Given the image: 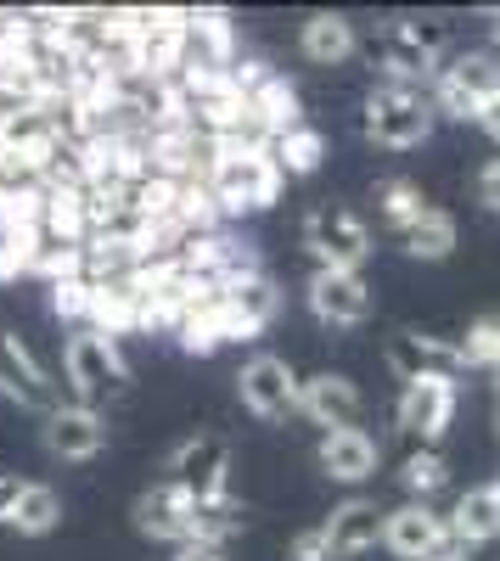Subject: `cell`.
<instances>
[{
    "label": "cell",
    "mask_w": 500,
    "mask_h": 561,
    "mask_svg": "<svg viewBox=\"0 0 500 561\" xmlns=\"http://www.w3.org/2000/svg\"><path fill=\"white\" fill-rule=\"evenodd\" d=\"M63 377H68L73 404H96L102 393H118L129 382V359L113 337L79 325V332H68V343H63Z\"/></svg>",
    "instance_id": "5b68a950"
},
{
    "label": "cell",
    "mask_w": 500,
    "mask_h": 561,
    "mask_svg": "<svg viewBox=\"0 0 500 561\" xmlns=\"http://www.w3.org/2000/svg\"><path fill=\"white\" fill-rule=\"evenodd\" d=\"M248 113H253V129L264 140H276L287 129H304V96H298V84L287 73H270L253 96H248Z\"/></svg>",
    "instance_id": "ffe728a7"
},
{
    "label": "cell",
    "mask_w": 500,
    "mask_h": 561,
    "mask_svg": "<svg viewBox=\"0 0 500 561\" xmlns=\"http://www.w3.org/2000/svg\"><path fill=\"white\" fill-rule=\"evenodd\" d=\"M287 561H332V550H327L321 528H304V534H293V545H287Z\"/></svg>",
    "instance_id": "d590c367"
},
{
    "label": "cell",
    "mask_w": 500,
    "mask_h": 561,
    "mask_svg": "<svg viewBox=\"0 0 500 561\" xmlns=\"http://www.w3.org/2000/svg\"><path fill=\"white\" fill-rule=\"evenodd\" d=\"M478 203H484L489 214H500V158H489L484 174H478Z\"/></svg>",
    "instance_id": "74e56055"
},
{
    "label": "cell",
    "mask_w": 500,
    "mask_h": 561,
    "mask_svg": "<svg viewBox=\"0 0 500 561\" xmlns=\"http://www.w3.org/2000/svg\"><path fill=\"white\" fill-rule=\"evenodd\" d=\"M450 51V23L444 18H394L383 45H377V79H405V84H433Z\"/></svg>",
    "instance_id": "7a4b0ae2"
},
{
    "label": "cell",
    "mask_w": 500,
    "mask_h": 561,
    "mask_svg": "<svg viewBox=\"0 0 500 561\" xmlns=\"http://www.w3.org/2000/svg\"><path fill=\"white\" fill-rule=\"evenodd\" d=\"M478 129H484V135L495 140V147H500V96H495V102H489V107L478 113Z\"/></svg>",
    "instance_id": "60d3db41"
},
{
    "label": "cell",
    "mask_w": 500,
    "mask_h": 561,
    "mask_svg": "<svg viewBox=\"0 0 500 561\" xmlns=\"http://www.w3.org/2000/svg\"><path fill=\"white\" fill-rule=\"evenodd\" d=\"M174 561H231V556L214 550V545H180V550H174Z\"/></svg>",
    "instance_id": "ab89813d"
},
{
    "label": "cell",
    "mask_w": 500,
    "mask_h": 561,
    "mask_svg": "<svg viewBox=\"0 0 500 561\" xmlns=\"http://www.w3.org/2000/svg\"><path fill=\"white\" fill-rule=\"evenodd\" d=\"M298 370L282 359V354H253L242 370H237V399L259 415V421H282L298 410Z\"/></svg>",
    "instance_id": "4fadbf2b"
},
{
    "label": "cell",
    "mask_w": 500,
    "mask_h": 561,
    "mask_svg": "<svg viewBox=\"0 0 500 561\" xmlns=\"http://www.w3.org/2000/svg\"><path fill=\"white\" fill-rule=\"evenodd\" d=\"M399 483H405V494H411V500L428 505L450 483V460L439 449H411V455H405V466H399Z\"/></svg>",
    "instance_id": "1f68e13d"
},
{
    "label": "cell",
    "mask_w": 500,
    "mask_h": 561,
    "mask_svg": "<svg viewBox=\"0 0 500 561\" xmlns=\"http://www.w3.org/2000/svg\"><path fill=\"white\" fill-rule=\"evenodd\" d=\"M84 325L118 343L129 332H141V304L124 293V280H113V287H90V320Z\"/></svg>",
    "instance_id": "484cf974"
},
{
    "label": "cell",
    "mask_w": 500,
    "mask_h": 561,
    "mask_svg": "<svg viewBox=\"0 0 500 561\" xmlns=\"http://www.w3.org/2000/svg\"><path fill=\"white\" fill-rule=\"evenodd\" d=\"M208 185H214V203L225 219H242V214H264L276 208L282 192H287V174L276 169L270 147L248 152V158H225V163H208Z\"/></svg>",
    "instance_id": "277c9868"
},
{
    "label": "cell",
    "mask_w": 500,
    "mask_h": 561,
    "mask_svg": "<svg viewBox=\"0 0 500 561\" xmlns=\"http://www.w3.org/2000/svg\"><path fill=\"white\" fill-rule=\"evenodd\" d=\"M0 203H7V185H0Z\"/></svg>",
    "instance_id": "bcb514c9"
},
{
    "label": "cell",
    "mask_w": 500,
    "mask_h": 561,
    "mask_svg": "<svg viewBox=\"0 0 500 561\" xmlns=\"http://www.w3.org/2000/svg\"><path fill=\"white\" fill-rule=\"evenodd\" d=\"M163 472H169V483H186L197 500H225L231 494V444L214 433H192L169 449Z\"/></svg>",
    "instance_id": "ba28073f"
},
{
    "label": "cell",
    "mask_w": 500,
    "mask_h": 561,
    "mask_svg": "<svg viewBox=\"0 0 500 561\" xmlns=\"http://www.w3.org/2000/svg\"><path fill=\"white\" fill-rule=\"evenodd\" d=\"M304 304L321 325H366L372 320V287L360 270H309Z\"/></svg>",
    "instance_id": "8fae6325"
},
{
    "label": "cell",
    "mask_w": 500,
    "mask_h": 561,
    "mask_svg": "<svg viewBox=\"0 0 500 561\" xmlns=\"http://www.w3.org/2000/svg\"><path fill=\"white\" fill-rule=\"evenodd\" d=\"M360 129H366L372 147H388V152H411L439 129V113H433V96L428 84H405V79H377L366 90V107H360Z\"/></svg>",
    "instance_id": "6da1fadb"
},
{
    "label": "cell",
    "mask_w": 500,
    "mask_h": 561,
    "mask_svg": "<svg viewBox=\"0 0 500 561\" xmlns=\"http://www.w3.org/2000/svg\"><path fill=\"white\" fill-rule=\"evenodd\" d=\"M315 460H321V472H327L332 483L360 489V483H372V478H377V466H383V444H377L366 427H338V433H327V438H321Z\"/></svg>",
    "instance_id": "ac0fdd59"
},
{
    "label": "cell",
    "mask_w": 500,
    "mask_h": 561,
    "mask_svg": "<svg viewBox=\"0 0 500 561\" xmlns=\"http://www.w3.org/2000/svg\"><path fill=\"white\" fill-rule=\"evenodd\" d=\"M444 523H450V545L456 550L500 539V500H495V489H467L456 505L444 511Z\"/></svg>",
    "instance_id": "7402d4cb"
},
{
    "label": "cell",
    "mask_w": 500,
    "mask_h": 561,
    "mask_svg": "<svg viewBox=\"0 0 500 561\" xmlns=\"http://www.w3.org/2000/svg\"><path fill=\"white\" fill-rule=\"evenodd\" d=\"M372 203H377V219H383L388 230H399V237L433 208V203L422 197V185L405 180V174H383V180L372 185Z\"/></svg>",
    "instance_id": "d4e9b609"
},
{
    "label": "cell",
    "mask_w": 500,
    "mask_h": 561,
    "mask_svg": "<svg viewBox=\"0 0 500 561\" xmlns=\"http://www.w3.org/2000/svg\"><path fill=\"white\" fill-rule=\"evenodd\" d=\"M399 242H405V253H411L417 264H444L450 253H456V219H450L444 208H428Z\"/></svg>",
    "instance_id": "f1b7e54d"
},
{
    "label": "cell",
    "mask_w": 500,
    "mask_h": 561,
    "mask_svg": "<svg viewBox=\"0 0 500 561\" xmlns=\"http://www.w3.org/2000/svg\"><path fill=\"white\" fill-rule=\"evenodd\" d=\"M57 523H63V494H57L52 483H23V494H18V505H12V517H7V528L23 534V539H45Z\"/></svg>",
    "instance_id": "83f0119b"
},
{
    "label": "cell",
    "mask_w": 500,
    "mask_h": 561,
    "mask_svg": "<svg viewBox=\"0 0 500 561\" xmlns=\"http://www.w3.org/2000/svg\"><path fill=\"white\" fill-rule=\"evenodd\" d=\"M192 511H197V494L186 483H152L147 494H135L129 505V523L141 539H158V545H192Z\"/></svg>",
    "instance_id": "30bf717a"
},
{
    "label": "cell",
    "mask_w": 500,
    "mask_h": 561,
    "mask_svg": "<svg viewBox=\"0 0 500 561\" xmlns=\"http://www.w3.org/2000/svg\"><path fill=\"white\" fill-rule=\"evenodd\" d=\"M304 248H309L315 270H360L372 259V230L343 203H315L304 214Z\"/></svg>",
    "instance_id": "8992f818"
},
{
    "label": "cell",
    "mask_w": 500,
    "mask_h": 561,
    "mask_svg": "<svg viewBox=\"0 0 500 561\" xmlns=\"http://www.w3.org/2000/svg\"><path fill=\"white\" fill-rule=\"evenodd\" d=\"M113 427H107V415L96 404H57L52 415H45V449H52L57 460H96L107 449Z\"/></svg>",
    "instance_id": "5bb4252c"
},
{
    "label": "cell",
    "mask_w": 500,
    "mask_h": 561,
    "mask_svg": "<svg viewBox=\"0 0 500 561\" xmlns=\"http://www.w3.org/2000/svg\"><path fill=\"white\" fill-rule=\"evenodd\" d=\"M18 494H23V478H18V472H0V528H7V517H12Z\"/></svg>",
    "instance_id": "f35d334b"
},
{
    "label": "cell",
    "mask_w": 500,
    "mask_h": 561,
    "mask_svg": "<svg viewBox=\"0 0 500 561\" xmlns=\"http://www.w3.org/2000/svg\"><path fill=\"white\" fill-rule=\"evenodd\" d=\"M456 410H462V382L456 377H417V382H405L394 421H399V433H411L422 449H433L450 433Z\"/></svg>",
    "instance_id": "52a82bcc"
},
{
    "label": "cell",
    "mask_w": 500,
    "mask_h": 561,
    "mask_svg": "<svg viewBox=\"0 0 500 561\" xmlns=\"http://www.w3.org/2000/svg\"><path fill=\"white\" fill-rule=\"evenodd\" d=\"M456 348H462V370H495L500 377V320L495 314L473 320L467 332L456 337Z\"/></svg>",
    "instance_id": "d6a6232c"
},
{
    "label": "cell",
    "mask_w": 500,
    "mask_h": 561,
    "mask_svg": "<svg viewBox=\"0 0 500 561\" xmlns=\"http://www.w3.org/2000/svg\"><path fill=\"white\" fill-rule=\"evenodd\" d=\"M298 51L309 62H321V68H338V62H349L360 51V34H354V23L343 12H315L298 28Z\"/></svg>",
    "instance_id": "603a6c76"
},
{
    "label": "cell",
    "mask_w": 500,
    "mask_h": 561,
    "mask_svg": "<svg viewBox=\"0 0 500 561\" xmlns=\"http://www.w3.org/2000/svg\"><path fill=\"white\" fill-rule=\"evenodd\" d=\"M45 192V242L84 248L90 242V203L84 185H39Z\"/></svg>",
    "instance_id": "cb8c5ba5"
},
{
    "label": "cell",
    "mask_w": 500,
    "mask_h": 561,
    "mask_svg": "<svg viewBox=\"0 0 500 561\" xmlns=\"http://www.w3.org/2000/svg\"><path fill=\"white\" fill-rule=\"evenodd\" d=\"M0 399L18 404V410H34V415H52L63 399H57V382L45 377V365L29 354V343L18 332L0 325Z\"/></svg>",
    "instance_id": "7c38bea8"
},
{
    "label": "cell",
    "mask_w": 500,
    "mask_h": 561,
    "mask_svg": "<svg viewBox=\"0 0 500 561\" xmlns=\"http://www.w3.org/2000/svg\"><path fill=\"white\" fill-rule=\"evenodd\" d=\"M242 528H248V505H242L237 494H225V500H197V511H192V545L225 550Z\"/></svg>",
    "instance_id": "4316f807"
},
{
    "label": "cell",
    "mask_w": 500,
    "mask_h": 561,
    "mask_svg": "<svg viewBox=\"0 0 500 561\" xmlns=\"http://www.w3.org/2000/svg\"><path fill=\"white\" fill-rule=\"evenodd\" d=\"M321 539L332 550V561H349V556H366L372 545H383V505L377 500H343L332 517L321 523Z\"/></svg>",
    "instance_id": "d6986e66"
},
{
    "label": "cell",
    "mask_w": 500,
    "mask_h": 561,
    "mask_svg": "<svg viewBox=\"0 0 500 561\" xmlns=\"http://www.w3.org/2000/svg\"><path fill=\"white\" fill-rule=\"evenodd\" d=\"M489 489H495V500H500V478H495V483H489Z\"/></svg>",
    "instance_id": "f6af8a7d"
},
{
    "label": "cell",
    "mask_w": 500,
    "mask_h": 561,
    "mask_svg": "<svg viewBox=\"0 0 500 561\" xmlns=\"http://www.w3.org/2000/svg\"><path fill=\"white\" fill-rule=\"evenodd\" d=\"M186 39H192V51L186 62H203V68H237L242 57V39H237V23L225 18V12H186Z\"/></svg>",
    "instance_id": "44dd1931"
},
{
    "label": "cell",
    "mask_w": 500,
    "mask_h": 561,
    "mask_svg": "<svg viewBox=\"0 0 500 561\" xmlns=\"http://www.w3.org/2000/svg\"><path fill=\"white\" fill-rule=\"evenodd\" d=\"M489 34H495V57H500V7L489 12Z\"/></svg>",
    "instance_id": "b9f144b4"
},
{
    "label": "cell",
    "mask_w": 500,
    "mask_h": 561,
    "mask_svg": "<svg viewBox=\"0 0 500 561\" xmlns=\"http://www.w3.org/2000/svg\"><path fill=\"white\" fill-rule=\"evenodd\" d=\"M388 370L399 382H417V377H462V348L456 337H433V332H394L383 348Z\"/></svg>",
    "instance_id": "9a60e30c"
},
{
    "label": "cell",
    "mask_w": 500,
    "mask_h": 561,
    "mask_svg": "<svg viewBox=\"0 0 500 561\" xmlns=\"http://www.w3.org/2000/svg\"><path fill=\"white\" fill-rule=\"evenodd\" d=\"M433 561H467V550H444V556H433Z\"/></svg>",
    "instance_id": "7bdbcfd3"
},
{
    "label": "cell",
    "mask_w": 500,
    "mask_h": 561,
    "mask_svg": "<svg viewBox=\"0 0 500 561\" xmlns=\"http://www.w3.org/2000/svg\"><path fill=\"white\" fill-rule=\"evenodd\" d=\"M282 287L270 275H253V280H242V287H231V293H219V309H225V337L231 343H253L270 320L282 314Z\"/></svg>",
    "instance_id": "e0dca14e"
},
{
    "label": "cell",
    "mask_w": 500,
    "mask_h": 561,
    "mask_svg": "<svg viewBox=\"0 0 500 561\" xmlns=\"http://www.w3.org/2000/svg\"><path fill=\"white\" fill-rule=\"evenodd\" d=\"M29 259H34L29 242H0V280H23L29 275Z\"/></svg>",
    "instance_id": "8d00e7d4"
},
{
    "label": "cell",
    "mask_w": 500,
    "mask_h": 561,
    "mask_svg": "<svg viewBox=\"0 0 500 561\" xmlns=\"http://www.w3.org/2000/svg\"><path fill=\"white\" fill-rule=\"evenodd\" d=\"M495 427H500V377H495Z\"/></svg>",
    "instance_id": "ee69618b"
},
{
    "label": "cell",
    "mask_w": 500,
    "mask_h": 561,
    "mask_svg": "<svg viewBox=\"0 0 500 561\" xmlns=\"http://www.w3.org/2000/svg\"><path fill=\"white\" fill-rule=\"evenodd\" d=\"M174 343L186 348V354H197V359H208V354H219L225 343H231V337H225V309H219V298L203 304V309H192L186 320H180Z\"/></svg>",
    "instance_id": "4dcf8cb0"
},
{
    "label": "cell",
    "mask_w": 500,
    "mask_h": 561,
    "mask_svg": "<svg viewBox=\"0 0 500 561\" xmlns=\"http://www.w3.org/2000/svg\"><path fill=\"white\" fill-rule=\"evenodd\" d=\"M52 314L79 332V325L90 320V280H63V287H52Z\"/></svg>",
    "instance_id": "e575fe53"
},
{
    "label": "cell",
    "mask_w": 500,
    "mask_h": 561,
    "mask_svg": "<svg viewBox=\"0 0 500 561\" xmlns=\"http://www.w3.org/2000/svg\"><path fill=\"white\" fill-rule=\"evenodd\" d=\"M433 113L450 124H478V113L500 96V57L495 51H456L444 57L439 79L428 84Z\"/></svg>",
    "instance_id": "3957f363"
},
{
    "label": "cell",
    "mask_w": 500,
    "mask_h": 561,
    "mask_svg": "<svg viewBox=\"0 0 500 561\" xmlns=\"http://www.w3.org/2000/svg\"><path fill=\"white\" fill-rule=\"evenodd\" d=\"M29 275L45 287H63V280H84V248H63V242H39L29 259Z\"/></svg>",
    "instance_id": "836d02e7"
},
{
    "label": "cell",
    "mask_w": 500,
    "mask_h": 561,
    "mask_svg": "<svg viewBox=\"0 0 500 561\" xmlns=\"http://www.w3.org/2000/svg\"><path fill=\"white\" fill-rule=\"evenodd\" d=\"M383 550L394 561H433L444 550H456L450 545V523H444V511L422 505V500H405L394 511H383Z\"/></svg>",
    "instance_id": "9c48e42d"
},
{
    "label": "cell",
    "mask_w": 500,
    "mask_h": 561,
    "mask_svg": "<svg viewBox=\"0 0 500 561\" xmlns=\"http://www.w3.org/2000/svg\"><path fill=\"white\" fill-rule=\"evenodd\" d=\"M270 158H276V169L287 180H309L315 169H321V158H327V140L304 124V129H287V135L270 140Z\"/></svg>",
    "instance_id": "f546056e"
},
{
    "label": "cell",
    "mask_w": 500,
    "mask_h": 561,
    "mask_svg": "<svg viewBox=\"0 0 500 561\" xmlns=\"http://www.w3.org/2000/svg\"><path fill=\"white\" fill-rule=\"evenodd\" d=\"M360 410H366V399H360V388L343 377V370H321V377H304L298 382V415L315 421V427H360Z\"/></svg>",
    "instance_id": "2e32d148"
}]
</instances>
